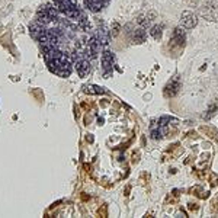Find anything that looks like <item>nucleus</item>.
Wrapping results in <instances>:
<instances>
[{"mask_svg": "<svg viewBox=\"0 0 218 218\" xmlns=\"http://www.w3.org/2000/svg\"><path fill=\"white\" fill-rule=\"evenodd\" d=\"M44 58L48 66V70L52 74H57L60 77H68L71 74V63H70L67 54H64L58 48L45 51Z\"/></svg>", "mask_w": 218, "mask_h": 218, "instance_id": "obj_1", "label": "nucleus"}, {"mask_svg": "<svg viewBox=\"0 0 218 218\" xmlns=\"http://www.w3.org/2000/svg\"><path fill=\"white\" fill-rule=\"evenodd\" d=\"M57 9L64 13L67 18L70 19H79V18H85V15L80 12L77 1L76 0H54Z\"/></svg>", "mask_w": 218, "mask_h": 218, "instance_id": "obj_2", "label": "nucleus"}, {"mask_svg": "<svg viewBox=\"0 0 218 218\" xmlns=\"http://www.w3.org/2000/svg\"><path fill=\"white\" fill-rule=\"evenodd\" d=\"M73 64H74V67H76V70H77V73H79L80 77H86L87 74H89V71H90V63L87 61V58L83 57L82 52H79V51H74L73 52Z\"/></svg>", "mask_w": 218, "mask_h": 218, "instance_id": "obj_3", "label": "nucleus"}, {"mask_svg": "<svg viewBox=\"0 0 218 218\" xmlns=\"http://www.w3.org/2000/svg\"><path fill=\"white\" fill-rule=\"evenodd\" d=\"M102 70L106 76L114 70V55L111 51H105L102 54Z\"/></svg>", "mask_w": 218, "mask_h": 218, "instance_id": "obj_4", "label": "nucleus"}, {"mask_svg": "<svg viewBox=\"0 0 218 218\" xmlns=\"http://www.w3.org/2000/svg\"><path fill=\"white\" fill-rule=\"evenodd\" d=\"M185 32L180 29V28H176L174 29V34H173V38L170 40V44L169 47L170 48H182L185 45Z\"/></svg>", "mask_w": 218, "mask_h": 218, "instance_id": "obj_5", "label": "nucleus"}, {"mask_svg": "<svg viewBox=\"0 0 218 218\" xmlns=\"http://www.w3.org/2000/svg\"><path fill=\"white\" fill-rule=\"evenodd\" d=\"M196 23H198V19H196V16H195L192 12L186 10V12L182 13V25H183L185 28L192 29V28L196 26Z\"/></svg>", "mask_w": 218, "mask_h": 218, "instance_id": "obj_6", "label": "nucleus"}, {"mask_svg": "<svg viewBox=\"0 0 218 218\" xmlns=\"http://www.w3.org/2000/svg\"><path fill=\"white\" fill-rule=\"evenodd\" d=\"M179 89H180V83H179L177 80H172V82H169V83L166 85L164 90H163V95H164V97L170 99V97H173V96L177 95Z\"/></svg>", "mask_w": 218, "mask_h": 218, "instance_id": "obj_7", "label": "nucleus"}, {"mask_svg": "<svg viewBox=\"0 0 218 218\" xmlns=\"http://www.w3.org/2000/svg\"><path fill=\"white\" fill-rule=\"evenodd\" d=\"M145 40H147V34H145V31L143 28L134 29V32H132V42L143 44V42H145Z\"/></svg>", "mask_w": 218, "mask_h": 218, "instance_id": "obj_8", "label": "nucleus"}, {"mask_svg": "<svg viewBox=\"0 0 218 218\" xmlns=\"http://www.w3.org/2000/svg\"><path fill=\"white\" fill-rule=\"evenodd\" d=\"M85 3H86V6L92 12H99L103 7L105 0H85Z\"/></svg>", "mask_w": 218, "mask_h": 218, "instance_id": "obj_9", "label": "nucleus"}, {"mask_svg": "<svg viewBox=\"0 0 218 218\" xmlns=\"http://www.w3.org/2000/svg\"><path fill=\"white\" fill-rule=\"evenodd\" d=\"M201 131L208 137V138H211V140H215L218 141V132L215 128H212V127H208V125H202L201 127Z\"/></svg>", "mask_w": 218, "mask_h": 218, "instance_id": "obj_10", "label": "nucleus"}, {"mask_svg": "<svg viewBox=\"0 0 218 218\" xmlns=\"http://www.w3.org/2000/svg\"><path fill=\"white\" fill-rule=\"evenodd\" d=\"M96 37H97V40L100 41V44H103V45H106V44L109 42V35H108V31H106L103 26L97 31V35H96Z\"/></svg>", "mask_w": 218, "mask_h": 218, "instance_id": "obj_11", "label": "nucleus"}, {"mask_svg": "<svg viewBox=\"0 0 218 218\" xmlns=\"http://www.w3.org/2000/svg\"><path fill=\"white\" fill-rule=\"evenodd\" d=\"M162 26L160 25H154L153 28H151V31H150V35L156 40V41H160L162 40Z\"/></svg>", "mask_w": 218, "mask_h": 218, "instance_id": "obj_12", "label": "nucleus"}, {"mask_svg": "<svg viewBox=\"0 0 218 218\" xmlns=\"http://www.w3.org/2000/svg\"><path fill=\"white\" fill-rule=\"evenodd\" d=\"M86 93H92V95H99V93H106V90L103 87H97V86H86L85 87Z\"/></svg>", "mask_w": 218, "mask_h": 218, "instance_id": "obj_13", "label": "nucleus"}, {"mask_svg": "<svg viewBox=\"0 0 218 218\" xmlns=\"http://www.w3.org/2000/svg\"><path fill=\"white\" fill-rule=\"evenodd\" d=\"M217 109H218V103L215 102V103H212L211 106H210V109L207 111L208 114H205L204 115V119H211L214 115H215V112H217Z\"/></svg>", "mask_w": 218, "mask_h": 218, "instance_id": "obj_14", "label": "nucleus"}, {"mask_svg": "<svg viewBox=\"0 0 218 218\" xmlns=\"http://www.w3.org/2000/svg\"><path fill=\"white\" fill-rule=\"evenodd\" d=\"M119 34V23L118 22H115L114 25H112V31H111V35L112 37H116Z\"/></svg>", "mask_w": 218, "mask_h": 218, "instance_id": "obj_15", "label": "nucleus"}, {"mask_svg": "<svg viewBox=\"0 0 218 218\" xmlns=\"http://www.w3.org/2000/svg\"><path fill=\"white\" fill-rule=\"evenodd\" d=\"M170 121H172L170 116H163V118H160V121H159V127H166L167 122H170Z\"/></svg>", "mask_w": 218, "mask_h": 218, "instance_id": "obj_16", "label": "nucleus"}, {"mask_svg": "<svg viewBox=\"0 0 218 218\" xmlns=\"http://www.w3.org/2000/svg\"><path fill=\"white\" fill-rule=\"evenodd\" d=\"M211 212H212V214L218 212V198H215V199L211 202Z\"/></svg>", "mask_w": 218, "mask_h": 218, "instance_id": "obj_17", "label": "nucleus"}, {"mask_svg": "<svg viewBox=\"0 0 218 218\" xmlns=\"http://www.w3.org/2000/svg\"><path fill=\"white\" fill-rule=\"evenodd\" d=\"M157 18V13L154 12V10H150L148 13H147V20H154Z\"/></svg>", "mask_w": 218, "mask_h": 218, "instance_id": "obj_18", "label": "nucleus"}, {"mask_svg": "<svg viewBox=\"0 0 218 218\" xmlns=\"http://www.w3.org/2000/svg\"><path fill=\"white\" fill-rule=\"evenodd\" d=\"M188 208H189V211H198L199 210V205L195 204V202H189L188 204Z\"/></svg>", "mask_w": 218, "mask_h": 218, "instance_id": "obj_19", "label": "nucleus"}, {"mask_svg": "<svg viewBox=\"0 0 218 218\" xmlns=\"http://www.w3.org/2000/svg\"><path fill=\"white\" fill-rule=\"evenodd\" d=\"M99 214L103 215V217H106V207H103V210L100 208V210H99Z\"/></svg>", "mask_w": 218, "mask_h": 218, "instance_id": "obj_20", "label": "nucleus"}]
</instances>
